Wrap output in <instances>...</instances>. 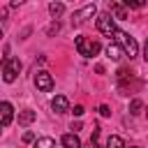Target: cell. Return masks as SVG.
<instances>
[{"mask_svg":"<svg viewBox=\"0 0 148 148\" xmlns=\"http://www.w3.org/2000/svg\"><path fill=\"white\" fill-rule=\"evenodd\" d=\"M60 143H62L65 148H81V139H79L74 132H67V134H62Z\"/></svg>","mask_w":148,"mask_h":148,"instance_id":"obj_11","label":"cell"},{"mask_svg":"<svg viewBox=\"0 0 148 148\" xmlns=\"http://www.w3.org/2000/svg\"><path fill=\"white\" fill-rule=\"evenodd\" d=\"M74 46H76L79 56H83V58H92V56H97L99 49H102L99 42L88 39V37H74Z\"/></svg>","mask_w":148,"mask_h":148,"instance_id":"obj_1","label":"cell"},{"mask_svg":"<svg viewBox=\"0 0 148 148\" xmlns=\"http://www.w3.org/2000/svg\"><path fill=\"white\" fill-rule=\"evenodd\" d=\"M35 148H56V141L51 136H39L35 141Z\"/></svg>","mask_w":148,"mask_h":148,"instance_id":"obj_14","label":"cell"},{"mask_svg":"<svg viewBox=\"0 0 148 148\" xmlns=\"http://www.w3.org/2000/svg\"><path fill=\"white\" fill-rule=\"evenodd\" d=\"M146 116H148V111H146Z\"/></svg>","mask_w":148,"mask_h":148,"instance_id":"obj_27","label":"cell"},{"mask_svg":"<svg viewBox=\"0 0 148 148\" xmlns=\"http://www.w3.org/2000/svg\"><path fill=\"white\" fill-rule=\"evenodd\" d=\"M143 60L148 62V39H146V44H143Z\"/></svg>","mask_w":148,"mask_h":148,"instance_id":"obj_24","label":"cell"},{"mask_svg":"<svg viewBox=\"0 0 148 148\" xmlns=\"http://www.w3.org/2000/svg\"><path fill=\"white\" fill-rule=\"evenodd\" d=\"M58 30H60V23H58V21H53V23L49 25V30H46V32H49V35H56Z\"/></svg>","mask_w":148,"mask_h":148,"instance_id":"obj_19","label":"cell"},{"mask_svg":"<svg viewBox=\"0 0 148 148\" xmlns=\"http://www.w3.org/2000/svg\"><path fill=\"white\" fill-rule=\"evenodd\" d=\"M113 37H116V42H118V44H120V46L125 49V56H127L130 60L139 56V46H136L134 37H130V35H127V32H123V30H118V32H116Z\"/></svg>","mask_w":148,"mask_h":148,"instance_id":"obj_2","label":"cell"},{"mask_svg":"<svg viewBox=\"0 0 148 148\" xmlns=\"http://www.w3.org/2000/svg\"><path fill=\"white\" fill-rule=\"evenodd\" d=\"M0 109H2L0 125H2V127H9V123H12V118H14V106H12L9 102H2V104H0Z\"/></svg>","mask_w":148,"mask_h":148,"instance_id":"obj_10","label":"cell"},{"mask_svg":"<svg viewBox=\"0 0 148 148\" xmlns=\"http://www.w3.org/2000/svg\"><path fill=\"white\" fill-rule=\"evenodd\" d=\"M62 12H65V5H62V2H51V5H49V14H51L53 18L62 16Z\"/></svg>","mask_w":148,"mask_h":148,"instance_id":"obj_13","label":"cell"},{"mask_svg":"<svg viewBox=\"0 0 148 148\" xmlns=\"http://www.w3.org/2000/svg\"><path fill=\"white\" fill-rule=\"evenodd\" d=\"M83 111H86V109H83L81 104H76V106L72 109V113H74V116H83Z\"/></svg>","mask_w":148,"mask_h":148,"instance_id":"obj_22","label":"cell"},{"mask_svg":"<svg viewBox=\"0 0 148 148\" xmlns=\"http://www.w3.org/2000/svg\"><path fill=\"white\" fill-rule=\"evenodd\" d=\"M72 130H74V134H76V132L81 130V123H72Z\"/></svg>","mask_w":148,"mask_h":148,"instance_id":"obj_25","label":"cell"},{"mask_svg":"<svg viewBox=\"0 0 148 148\" xmlns=\"http://www.w3.org/2000/svg\"><path fill=\"white\" fill-rule=\"evenodd\" d=\"M106 58H111V60H120V58H125V49H123L118 42H111V44L106 46Z\"/></svg>","mask_w":148,"mask_h":148,"instance_id":"obj_9","label":"cell"},{"mask_svg":"<svg viewBox=\"0 0 148 148\" xmlns=\"http://www.w3.org/2000/svg\"><path fill=\"white\" fill-rule=\"evenodd\" d=\"M86 148H102V146H99V143H97V141H92V139H90V141H88V143H86Z\"/></svg>","mask_w":148,"mask_h":148,"instance_id":"obj_23","label":"cell"},{"mask_svg":"<svg viewBox=\"0 0 148 148\" xmlns=\"http://www.w3.org/2000/svg\"><path fill=\"white\" fill-rule=\"evenodd\" d=\"M95 14H97V7H95V5H86L83 9H79V12L74 14V23L79 25V23H83L86 18H92Z\"/></svg>","mask_w":148,"mask_h":148,"instance_id":"obj_6","label":"cell"},{"mask_svg":"<svg viewBox=\"0 0 148 148\" xmlns=\"http://www.w3.org/2000/svg\"><path fill=\"white\" fill-rule=\"evenodd\" d=\"M51 109H53L56 113H67V111H69V99H67L65 95H56V97L51 99Z\"/></svg>","mask_w":148,"mask_h":148,"instance_id":"obj_7","label":"cell"},{"mask_svg":"<svg viewBox=\"0 0 148 148\" xmlns=\"http://www.w3.org/2000/svg\"><path fill=\"white\" fill-rule=\"evenodd\" d=\"M35 86H37V90L49 92V90H53V76H51L46 69H42V72L35 74Z\"/></svg>","mask_w":148,"mask_h":148,"instance_id":"obj_5","label":"cell"},{"mask_svg":"<svg viewBox=\"0 0 148 148\" xmlns=\"http://www.w3.org/2000/svg\"><path fill=\"white\" fill-rule=\"evenodd\" d=\"M130 148H141V146H130Z\"/></svg>","mask_w":148,"mask_h":148,"instance_id":"obj_26","label":"cell"},{"mask_svg":"<svg viewBox=\"0 0 148 148\" xmlns=\"http://www.w3.org/2000/svg\"><path fill=\"white\" fill-rule=\"evenodd\" d=\"M123 5H125L127 9H143V7H146V2H143V0H125Z\"/></svg>","mask_w":148,"mask_h":148,"instance_id":"obj_17","label":"cell"},{"mask_svg":"<svg viewBox=\"0 0 148 148\" xmlns=\"http://www.w3.org/2000/svg\"><path fill=\"white\" fill-rule=\"evenodd\" d=\"M109 14L118 21H123V18H127V7L123 2H109Z\"/></svg>","mask_w":148,"mask_h":148,"instance_id":"obj_8","label":"cell"},{"mask_svg":"<svg viewBox=\"0 0 148 148\" xmlns=\"http://www.w3.org/2000/svg\"><path fill=\"white\" fill-rule=\"evenodd\" d=\"M104 148H125V141H123L120 136H116V134H113V136H109V139H106V146H104Z\"/></svg>","mask_w":148,"mask_h":148,"instance_id":"obj_15","label":"cell"},{"mask_svg":"<svg viewBox=\"0 0 148 148\" xmlns=\"http://www.w3.org/2000/svg\"><path fill=\"white\" fill-rule=\"evenodd\" d=\"M18 72H21V60L18 58H5L2 60V79H5V83L16 81Z\"/></svg>","mask_w":148,"mask_h":148,"instance_id":"obj_3","label":"cell"},{"mask_svg":"<svg viewBox=\"0 0 148 148\" xmlns=\"http://www.w3.org/2000/svg\"><path fill=\"white\" fill-rule=\"evenodd\" d=\"M23 141H25V143H32V141H37V139H35V132H25V134H23Z\"/></svg>","mask_w":148,"mask_h":148,"instance_id":"obj_20","label":"cell"},{"mask_svg":"<svg viewBox=\"0 0 148 148\" xmlns=\"http://www.w3.org/2000/svg\"><path fill=\"white\" fill-rule=\"evenodd\" d=\"M35 118H37V113L32 111V109H23V111H18V125H30V123H35Z\"/></svg>","mask_w":148,"mask_h":148,"instance_id":"obj_12","label":"cell"},{"mask_svg":"<svg viewBox=\"0 0 148 148\" xmlns=\"http://www.w3.org/2000/svg\"><path fill=\"white\" fill-rule=\"evenodd\" d=\"M99 113H102L104 118H109V116H111V109H109L106 104H102V106H99Z\"/></svg>","mask_w":148,"mask_h":148,"instance_id":"obj_21","label":"cell"},{"mask_svg":"<svg viewBox=\"0 0 148 148\" xmlns=\"http://www.w3.org/2000/svg\"><path fill=\"white\" fill-rule=\"evenodd\" d=\"M141 111H143V102H141V99H132V102H130V113H132V116H139Z\"/></svg>","mask_w":148,"mask_h":148,"instance_id":"obj_16","label":"cell"},{"mask_svg":"<svg viewBox=\"0 0 148 148\" xmlns=\"http://www.w3.org/2000/svg\"><path fill=\"white\" fill-rule=\"evenodd\" d=\"M127 79H132V72L127 67H120L118 69V81H127Z\"/></svg>","mask_w":148,"mask_h":148,"instance_id":"obj_18","label":"cell"},{"mask_svg":"<svg viewBox=\"0 0 148 148\" xmlns=\"http://www.w3.org/2000/svg\"><path fill=\"white\" fill-rule=\"evenodd\" d=\"M95 23H97V30H99L102 35H109V37H111V35L118 32V28H116V18H113L109 12L97 14V21H95Z\"/></svg>","mask_w":148,"mask_h":148,"instance_id":"obj_4","label":"cell"}]
</instances>
